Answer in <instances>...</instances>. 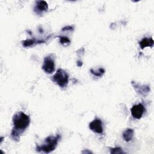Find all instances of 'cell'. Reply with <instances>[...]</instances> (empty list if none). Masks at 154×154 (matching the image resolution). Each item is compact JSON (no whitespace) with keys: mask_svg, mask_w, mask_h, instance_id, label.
I'll return each mask as SVG.
<instances>
[{"mask_svg":"<svg viewBox=\"0 0 154 154\" xmlns=\"http://www.w3.org/2000/svg\"><path fill=\"white\" fill-rule=\"evenodd\" d=\"M13 128L11 132V137L14 141H19L20 135L25 131L30 123V118L23 112H18L13 117Z\"/></svg>","mask_w":154,"mask_h":154,"instance_id":"cell-1","label":"cell"},{"mask_svg":"<svg viewBox=\"0 0 154 154\" xmlns=\"http://www.w3.org/2000/svg\"><path fill=\"white\" fill-rule=\"evenodd\" d=\"M60 138L61 135L60 134H57L55 136L50 135L45 138L44 143L42 145L37 146L36 150L45 153H50L55 150Z\"/></svg>","mask_w":154,"mask_h":154,"instance_id":"cell-2","label":"cell"},{"mask_svg":"<svg viewBox=\"0 0 154 154\" xmlns=\"http://www.w3.org/2000/svg\"><path fill=\"white\" fill-rule=\"evenodd\" d=\"M52 81L60 87H66L69 82V75L64 70L59 69L52 76Z\"/></svg>","mask_w":154,"mask_h":154,"instance_id":"cell-3","label":"cell"},{"mask_svg":"<svg viewBox=\"0 0 154 154\" xmlns=\"http://www.w3.org/2000/svg\"><path fill=\"white\" fill-rule=\"evenodd\" d=\"M42 69L46 73H52L55 70V63L54 58L52 55H49L46 57L44 59L43 64L42 66Z\"/></svg>","mask_w":154,"mask_h":154,"instance_id":"cell-4","label":"cell"},{"mask_svg":"<svg viewBox=\"0 0 154 154\" xmlns=\"http://www.w3.org/2000/svg\"><path fill=\"white\" fill-rule=\"evenodd\" d=\"M146 109L143 105L141 103L135 105L131 109V112L132 117L137 119H140L142 117Z\"/></svg>","mask_w":154,"mask_h":154,"instance_id":"cell-5","label":"cell"},{"mask_svg":"<svg viewBox=\"0 0 154 154\" xmlns=\"http://www.w3.org/2000/svg\"><path fill=\"white\" fill-rule=\"evenodd\" d=\"M89 128L94 133L102 134L103 133V123L99 119H95L89 124Z\"/></svg>","mask_w":154,"mask_h":154,"instance_id":"cell-6","label":"cell"},{"mask_svg":"<svg viewBox=\"0 0 154 154\" xmlns=\"http://www.w3.org/2000/svg\"><path fill=\"white\" fill-rule=\"evenodd\" d=\"M131 84L134 89L136 90L137 93H138L139 94L146 96L150 90V87L148 85H142L134 81H132Z\"/></svg>","mask_w":154,"mask_h":154,"instance_id":"cell-7","label":"cell"},{"mask_svg":"<svg viewBox=\"0 0 154 154\" xmlns=\"http://www.w3.org/2000/svg\"><path fill=\"white\" fill-rule=\"evenodd\" d=\"M35 5L34 11L37 14H42L46 11L48 8V4L45 1H37Z\"/></svg>","mask_w":154,"mask_h":154,"instance_id":"cell-8","label":"cell"},{"mask_svg":"<svg viewBox=\"0 0 154 154\" xmlns=\"http://www.w3.org/2000/svg\"><path fill=\"white\" fill-rule=\"evenodd\" d=\"M153 43L154 42L152 37H144L139 42V45L141 49H143L146 47L152 48L153 46Z\"/></svg>","mask_w":154,"mask_h":154,"instance_id":"cell-9","label":"cell"},{"mask_svg":"<svg viewBox=\"0 0 154 154\" xmlns=\"http://www.w3.org/2000/svg\"><path fill=\"white\" fill-rule=\"evenodd\" d=\"M134 137V130L131 128L126 129L123 133V138L125 141H129Z\"/></svg>","mask_w":154,"mask_h":154,"instance_id":"cell-10","label":"cell"},{"mask_svg":"<svg viewBox=\"0 0 154 154\" xmlns=\"http://www.w3.org/2000/svg\"><path fill=\"white\" fill-rule=\"evenodd\" d=\"M45 42L44 40H38L36 41L34 39H29V40H26L25 41L22 42V45L24 47H29L33 45L34 43H41Z\"/></svg>","mask_w":154,"mask_h":154,"instance_id":"cell-11","label":"cell"},{"mask_svg":"<svg viewBox=\"0 0 154 154\" xmlns=\"http://www.w3.org/2000/svg\"><path fill=\"white\" fill-rule=\"evenodd\" d=\"M90 72L92 74H93L95 76L100 77L105 73V70L103 68H99V69L94 70V69H90Z\"/></svg>","mask_w":154,"mask_h":154,"instance_id":"cell-12","label":"cell"},{"mask_svg":"<svg viewBox=\"0 0 154 154\" xmlns=\"http://www.w3.org/2000/svg\"><path fill=\"white\" fill-rule=\"evenodd\" d=\"M59 38H60V42L63 45H67L70 42L69 38L67 37L61 36V37H59Z\"/></svg>","mask_w":154,"mask_h":154,"instance_id":"cell-13","label":"cell"},{"mask_svg":"<svg viewBox=\"0 0 154 154\" xmlns=\"http://www.w3.org/2000/svg\"><path fill=\"white\" fill-rule=\"evenodd\" d=\"M110 152L111 153H123V150L120 147H116V148H111L110 149Z\"/></svg>","mask_w":154,"mask_h":154,"instance_id":"cell-14","label":"cell"},{"mask_svg":"<svg viewBox=\"0 0 154 154\" xmlns=\"http://www.w3.org/2000/svg\"><path fill=\"white\" fill-rule=\"evenodd\" d=\"M82 65V62L81 61H77V66L78 67H81Z\"/></svg>","mask_w":154,"mask_h":154,"instance_id":"cell-15","label":"cell"}]
</instances>
